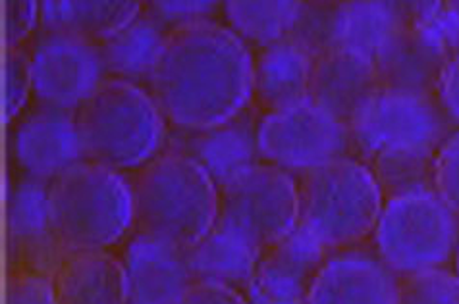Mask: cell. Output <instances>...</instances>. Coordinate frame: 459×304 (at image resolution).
Listing matches in <instances>:
<instances>
[{
  "label": "cell",
  "mask_w": 459,
  "mask_h": 304,
  "mask_svg": "<svg viewBox=\"0 0 459 304\" xmlns=\"http://www.w3.org/2000/svg\"><path fill=\"white\" fill-rule=\"evenodd\" d=\"M410 10L398 3L333 4L328 48H348L371 60L410 25Z\"/></svg>",
  "instance_id": "d6986e66"
},
{
  "label": "cell",
  "mask_w": 459,
  "mask_h": 304,
  "mask_svg": "<svg viewBox=\"0 0 459 304\" xmlns=\"http://www.w3.org/2000/svg\"><path fill=\"white\" fill-rule=\"evenodd\" d=\"M435 95L448 122L459 125V50L446 60Z\"/></svg>",
  "instance_id": "d6a6232c"
},
{
  "label": "cell",
  "mask_w": 459,
  "mask_h": 304,
  "mask_svg": "<svg viewBox=\"0 0 459 304\" xmlns=\"http://www.w3.org/2000/svg\"><path fill=\"white\" fill-rule=\"evenodd\" d=\"M48 182L28 175L8 197V260L12 272L53 277L66 258L50 225Z\"/></svg>",
  "instance_id": "8fae6325"
},
{
  "label": "cell",
  "mask_w": 459,
  "mask_h": 304,
  "mask_svg": "<svg viewBox=\"0 0 459 304\" xmlns=\"http://www.w3.org/2000/svg\"><path fill=\"white\" fill-rule=\"evenodd\" d=\"M446 60L410 20V25L377 56L375 66L380 87L432 95Z\"/></svg>",
  "instance_id": "7402d4cb"
},
{
  "label": "cell",
  "mask_w": 459,
  "mask_h": 304,
  "mask_svg": "<svg viewBox=\"0 0 459 304\" xmlns=\"http://www.w3.org/2000/svg\"><path fill=\"white\" fill-rule=\"evenodd\" d=\"M375 245L398 277L440 270L455 258L459 216L435 189L394 197L380 212Z\"/></svg>",
  "instance_id": "8992f818"
},
{
  "label": "cell",
  "mask_w": 459,
  "mask_h": 304,
  "mask_svg": "<svg viewBox=\"0 0 459 304\" xmlns=\"http://www.w3.org/2000/svg\"><path fill=\"white\" fill-rule=\"evenodd\" d=\"M20 166L35 180L53 182L85 160L75 112L41 106L22 120L14 135Z\"/></svg>",
  "instance_id": "9a60e30c"
},
{
  "label": "cell",
  "mask_w": 459,
  "mask_h": 304,
  "mask_svg": "<svg viewBox=\"0 0 459 304\" xmlns=\"http://www.w3.org/2000/svg\"><path fill=\"white\" fill-rule=\"evenodd\" d=\"M33 91L31 55L22 46L8 48L3 66V114L4 122L18 116Z\"/></svg>",
  "instance_id": "83f0119b"
},
{
  "label": "cell",
  "mask_w": 459,
  "mask_h": 304,
  "mask_svg": "<svg viewBox=\"0 0 459 304\" xmlns=\"http://www.w3.org/2000/svg\"><path fill=\"white\" fill-rule=\"evenodd\" d=\"M328 250L296 227L280 243L263 252L249 283V304H309Z\"/></svg>",
  "instance_id": "4fadbf2b"
},
{
  "label": "cell",
  "mask_w": 459,
  "mask_h": 304,
  "mask_svg": "<svg viewBox=\"0 0 459 304\" xmlns=\"http://www.w3.org/2000/svg\"><path fill=\"white\" fill-rule=\"evenodd\" d=\"M157 100L139 85L105 80L75 110L89 162L112 170L145 166L167 143V123Z\"/></svg>",
  "instance_id": "277c9868"
},
{
  "label": "cell",
  "mask_w": 459,
  "mask_h": 304,
  "mask_svg": "<svg viewBox=\"0 0 459 304\" xmlns=\"http://www.w3.org/2000/svg\"><path fill=\"white\" fill-rule=\"evenodd\" d=\"M134 0H45L41 25L45 33H64L100 43L142 14Z\"/></svg>",
  "instance_id": "603a6c76"
},
{
  "label": "cell",
  "mask_w": 459,
  "mask_h": 304,
  "mask_svg": "<svg viewBox=\"0 0 459 304\" xmlns=\"http://www.w3.org/2000/svg\"><path fill=\"white\" fill-rule=\"evenodd\" d=\"M130 304H178L195 283L187 249L169 241L135 233L124 250Z\"/></svg>",
  "instance_id": "5bb4252c"
},
{
  "label": "cell",
  "mask_w": 459,
  "mask_h": 304,
  "mask_svg": "<svg viewBox=\"0 0 459 304\" xmlns=\"http://www.w3.org/2000/svg\"><path fill=\"white\" fill-rule=\"evenodd\" d=\"M4 304H58L53 277L30 272H10Z\"/></svg>",
  "instance_id": "4dcf8cb0"
},
{
  "label": "cell",
  "mask_w": 459,
  "mask_h": 304,
  "mask_svg": "<svg viewBox=\"0 0 459 304\" xmlns=\"http://www.w3.org/2000/svg\"><path fill=\"white\" fill-rule=\"evenodd\" d=\"M298 197L299 230L336 252L375 233L386 202L373 170L350 156L301 173Z\"/></svg>",
  "instance_id": "5b68a950"
},
{
  "label": "cell",
  "mask_w": 459,
  "mask_h": 304,
  "mask_svg": "<svg viewBox=\"0 0 459 304\" xmlns=\"http://www.w3.org/2000/svg\"><path fill=\"white\" fill-rule=\"evenodd\" d=\"M257 112L247 106L222 123L203 130L178 128L167 137V150L195 160L222 189L236 175L259 164Z\"/></svg>",
  "instance_id": "7c38bea8"
},
{
  "label": "cell",
  "mask_w": 459,
  "mask_h": 304,
  "mask_svg": "<svg viewBox=\"0 0 459 304\" xmlns=\"http://www.w3.org/2000/svg\"><path fill=\"white\" fill-rule=\"evenodd\" d=\"M53 283L58 304H130L124 264L105 250L68 255Z\"/></svg>",
  "instance_id": "ffe728a7"
},
{
  "label": "cell",
  "mask_w": 459,
  "mask_h": 304,
  "mask_svg": "<svg viewBox=\"0 0 459 304\" xmlns=\"http://www.w3.org/2000/svg\"><path fill=\"white\" fill-rule=\"evenodd\" d=\"M298 0H228L224 16L241 39L266 46L288 37L301 16Z\"/></svg>",
  "instance_id": "d4e9b609"
},
{
  "label": "cell",
  "mask_w": 459,
  "mask_h": 304,
  "mask_svg": "<svg viewBox=\"0 0 459 304\" xmlns=\"http://www.w3.org/2000/svg\"><path fill=\"white\" fill-rule=\"evenodd\" d=\"M455 275L459 277V247H457V252H455Z\"/></svg>",
  "instance_id": "e575fe53"
},
{
  "label": "cell",
  "mask_w": 459,
  "mask_h": 304,
  "mask_svg": "<svg viewBox=\"0 0 459 304\" xmlns=\"http://www.w3.org/2000/svg\"><path fill=\"white\" fill-rule=\"evenodd\" d=\"M378 87L375 60L348 48H328L315 60L309 98L348 123Z\"/></svg>",
  "instance_id": "e0dca14e"
},
{
  "label": "cell",
  "mask_w": 459,
  "mask_h": 304,
  "mask_svg": "<svg viewBox=\"0 0 459 304\" xmlns=\"http://www.w3.org/2000/svg\"><path fill=\"white\" fill-rule=\"evenodd\" d=\"M219 3L212 0H152L147 3V14L155 18L169 33L189 25L211 21Z\"/></svg>",
  "instance_id": "f1b7e54d"
},
{
  "label": "cell",
  "mask_w": 459,
  "mask_h": 304,
  "mask_svg": "<svg viewBox=\"0 0 459 304\" xmlns=\"http://www.w3.org/2000/svg\"><path fill=\"white\" fill-rule=\"evenodd\" d=\"M139 233L189 249L219 220L221 189L195 160L167 150L139 170L132 183Z\"/></svg>",
  "instance_id": "7a4b0ae2"
},
{
  "label": "cell",
  "mask_w": 459,
  "mask_h": 304,
  "mask_svg": "<svg viewBox=\"0 0 459 304\" xmlns=\"http://www.w3.org/2000/svg\"><path fill=\"white\" fill-rule=\"evenodd\" d=\"M435 160L429 152H386L371 160L385 200L394 197L432 191L435 189Z\"/></svg>",
  "instance_id": "484cf974"
},
{
  "label": "cell",
  "mask_w": 459,
  "mask_h": 304,
  "mask_svg": "<svg viewBox=\"0 0 459 304\" xmlns=\"http://www.w3.org/2000/svg\"><path fill=\"white\" fill-rule=\"evenodd\" d=\"M167 41L169 31L147 12H142L126 28L100 41L99 46L108 73L139 85L142 81L149 83Z\"/></svg>",
  "instance_id": "cb8c5ba5"
},
{
  "label": "cell",
  "mask_w": 459,
  "mask_h": 304,
  "mask_svg": "<svg viewBox=\"0 0 459 304\" xmlns=\"http://www.w3.org/2000/svg\"><path fill=\"white\" fill-rule=\"evenodd\" d=\"M178 304H249V300L239 295L234 287L195 282Z\"/></svg>",
  "instance_id": "836d02e7"
},
{
  "label": "cell",
  "mask_w": 459,
  "mask_h": 304,
  "mask_svg": "<svg viewBox=\"0 0 459 304\" xmlns=\"http://www.w3.org/2000/svg\"><path fill=\"white\" fill-rule=\"evenodd\" d=\"M263 252L247 237L216 222L205 237L187 249V262L195 282L236 289L249 283Z\"/></svg>",
  "instance_id": "44dd1931"
},
{
  "label": "cell",
  "mask_w": 459,
  "mask_h": 304,
  "mask_svg": "<svg viewBox=\"0 0 459 304\" xmlns=\"http://www.w3.org/2000/svg\"><path fill=\"white\" fill-rule=\"evenodd\" d=\"M315 60L291 35L263 46L253 60V95L261 106L276 112L307 100Z\"/></svg>",
  "instance_id": "ac0fdd59"
},
{
  "label": "cell",
  "mask_w": 459,
  "mask_h": 304,
  "mask_svg": "<svg viewBox=\"0 0 459 304\" xmlns=\"http://www.w3.org/2000/svg\"><path fill=\"white\" fill-rule=\"evenodd\" d=\"M4 43L8 48L20 46L41 18V3L35 0H4Z\"/></svg>",
  "instance_id": "1f68e13d"
},
{
  "label": "cell",
  "mask_w": 459,
  "mask_h": 304,
  "mask_svg": "<svg viewBox=\"0 0 459 304\" xmlns=\"http://www.w3.org/2000/svg\"><path fill=\"white\" fill-rule=\"evenodd\" d=\"M435 191L459 216V130L450 133L437 152Z\"/></svg>",
  "instance_id": "f546056e"
},
{
  "label": "cell",
  "mask_w": 459,
  "mask_h": 304,
  "mask_svg": "<svg viewBox=\"0 0 459 304\" xmlns=\"http://www.w3.org/2000/svg\"><path fill=\"white\" fill-rule=\"evenodd\" d=\"M259 152L286 172H309L348 156L351 137L343 123L311 98L264 114L259 122Z\"/></svg>",
  "instance_id": "9c48e42d"
},
{
  "label": "cell",
  "mask_w": 459,
  "mask_h": 304,
  "mask_svg": "<svg viewBox=\"0 0 459 304\" xmlns=\"http://www.w3.org/2000/svg\"><path fill=\"white\" fill-rule=\"evenodd\" d=\"M151 95L176 128L203 130L249 106L253 56L230 28L203 21L169 33Z\"/></svg>",
  "instance_id": "6da1fadb"
},
{
  "label": "cell",
  "mask_w": 459,
  "mask_h": 304,
  "mask_svg": "<svg viewBox=\"0 0 459 304\" xmlns=\"http://www.w3.org/2000/svg\"><path fill=\"white\" fill-rule=\"evenodd\" d=\"M351 147L371 162L386 152L437 155L448 139V118L437 97L378 87L348 122Z\"/></svg>",
  "instance_id": "52a82bcc"
},
{
  "label": "cell",
  "mask_w": 459,
  "mask_h": 304,
  "mask_svg": "<svg viewBox=\"0 0 459 304\" xmlns=\"http://www.w3.org/2000/svg\"><path fill=\"white\" fill-rule=\"evenodd\" d=\"M50 225L64 255L105 250L135 224L134 189L118 172L83 160L48 185Z\"/></svg>",
  "instance_id": "3957f363"
},
{
  "label": "cell",
  "mask_w": 459,
  "mask_h": 304,
  "mask_svg": "<svg viewBox=\"0 0 459 304\" xmlns=\"http://www.w3.org/2000/svg\"><path fill=\"white\" fill-rule=\"evenodd\" d=\"M398 304H459V277L444 268L400 277Z\"/></svg>",
  "instance_id": "4316f807"
},
{
  "label": "cell",
  "mask_w": 459,
  "mask_h": 304,
  "mask_svg": "<svg viewBox=\"0 0 459 304\" xmlns=\"http://www.w3.org/2000/svg\"><path fill=\"white\" fill-rule=\"evenodd\" d=\"M400 277L361 250H340L318 272L309 304H398Z\"/></svg>",
  "instance_id": "2e32d148"
},
{
  "label": "cell",
  "mask_w": 459,
  "mask_h": 304,
  "mask_svg": "<svg viewBox=\"0 0 459 304\" xmlns=\"http://www.w3.org/2000/svg\"><path fill=\"white\" fill-rule=\"evenodd\" d=\"M100 46L83 37L45 33L31 53L33 93L45 106L75 112L105 81Z\"/></svg>",
  "instance_id": "30bf717a"
},
{
  "label": "cell",
  "mask_w": 459,
  "mask_h": 304,
  "mask_svg": "<svg viewBox=\"0 0 459 304\" xmlns=\"http://www.w3.org/2000/svg\"><path fill=\"white\" fill-rule=\"evenodd\" d=\"M298 220V183L274 164H255L221 189L216 222L247 237L261 250L288 237Z\"/></svg>",
  "instance_id": "ba28073f"
}]
</instances>
